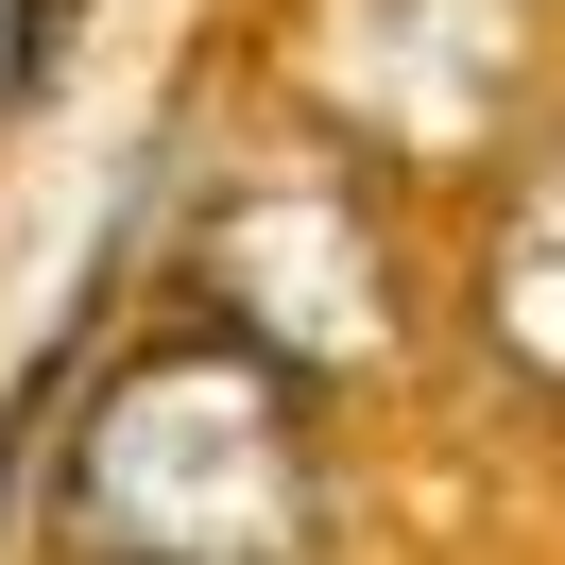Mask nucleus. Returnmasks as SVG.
I'll return each mask as SVG.
<instances>
[{"label": "nucleus", "mask_w": 565, "mask_h": 565, "mask_svg": "<svg viewBox=\"0 0 565 565\" xmlns=\"http://www.w3.org/2000/svg\"><path fill=\"white\" fill-rule=\"evenodd\" d=\"M326 394L257 343L154 309L70 377L35 462L52 565H343V446Z\"/></svg>", "instance_id": "1"}, {"label": "nucleus", "mask_w": 565, "mask_h": 565, "mask_svg": "<svg viewBox=\"0 0 565 565\" xmlns=\"http://www.w3.org/2000/svg\"><path fill=\"white\" fill-rule=\"evenodd\" d=\"M172 309L223 326V343H257L275 377H309L326 412H377V394H412L428 343H446L428 189L360 172L343 138L291 120L275 154H241V172L189 189V223H172Z\"/></svg>", "instance_id": "2"}, {"label": "nucleus", "mask_w": 565, "mask_h": 565, "mask_svg": "<svg viewBox=\"0 0 565 565\" xmlns=\"http://www.w3.org/2000/svg\"><path fill=\"white\" fill-rule=\"evenodd\" d=\"M291 120L446 206V189H480L497 154L548 120V86H531V0H309Z\"/></svg>", "instance_id": "3"}, {"label": "nucleus", "mask_w": 565, "mask_h": 565, "mask_svg": "<svg viewBox=\"0 0 565 565\" xmlns=\"http://www.w3.org/2000/svg\"><path fill=\"white\" fill-rule=\"evenodd\" d=\"M446 343L480 360V394L565 428V104L462 189V241H446Z\"/></svg>", "instance_id": "4"}, {"label": "nucleus", "mask_w": 565, "mask_h": 565, "mask_svg": "<svg viewBox=\"0 0 565 565\" xmlns=\"http://www.w3.org/2000/svg\"><path fill=\"white\" fill-rule=\"evenodd\" d=\"M70 70V0H18V35H0V104H35Z\"/></svg>", "instance_id": "5"}]
</instances>
